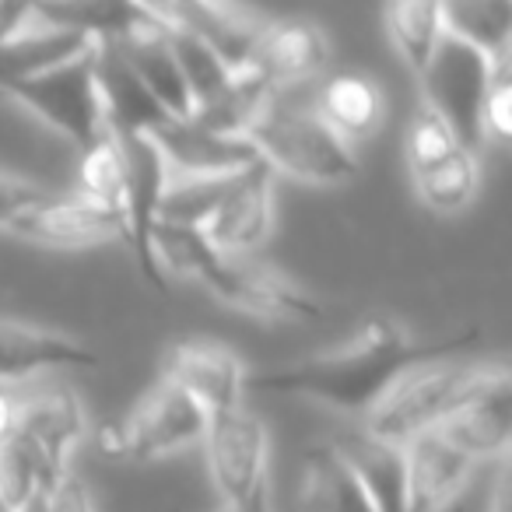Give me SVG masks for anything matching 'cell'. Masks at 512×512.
Here are the masks:
<instances>
[{
	"label": "cell",
	"instance_id": "cell-1",
	"mask_svg": "<svg viewBox=\"0 0 512 512\" xmlns=\"http://www.w3.org/2000/svg\"><path fill=\"white\" fill-rule=\"evenodd\" d=\"M474 344L477 330L449 334L439 341H414L390 316H372L341 348L285 365V369L256 372V376H246V386L264 393H285V397H306L344 414H369L400 376H407L418 365L456 358Z\"/></svg>",
	"mask_w": 512,
	"mask_h": 512
},
{
	"label": "cell",
	"instance_id": "cell-2",
	"mask_svg": "<svg viewBox=\"0 0 512 512\" xmlns=\"http://www.w3.org/2000/svg\"><path fill=\"white\" fill-rule=\"evenodd\" d=\"M491 365H463L453 358L428 362L400 376L365 414V432L393 446H404L414 435L432 432L453 414V407L488 376Z\"/></svg>",
	"mask_w": 512,
	"mask_h": 512
},
{
	"label": "cell",
	"instance_id": "cell-3",
	"mask_svg": "<svg viewBox=\"0 0 512 512\" xmlns=\"http://www.w3.org/2000/svg\"><path fill=\"white\" fill-rule=\"evenodd\" d=\"M246 137L274 172L306 183H348L358 176L355 151L316 116V109H285L271 102Z\"/></svg>",
	"mask_w": 512,
	"mask_h": 512
},
{
	"label": "cell",
	"instance_id": "cell-4",
	"mask_svg": "<svg viewBox=\"0 0 512 512\" xmlns=\"http://www.w3.org/2000/svg\"><path fill=\"white\" fill-rule=\"evenodd\" d=\"M498 60L488 53L474 50V46L460 43L453 36H442L435 46L432 60L425 64L421 78V92H425V106L439 116L456 137L463 151L474 155V148L484 137V99H488L491 78H495Z\"/></svg>",
	"mask_w": 512,
	"mask_h": 512
},
{
	"label": "cell",
	"instance_id": "cell-5",
	"mask_svg": "<svg viewBox=\"0 0 512 512\" xmlns=\"http://www.w3.org/2000/svg\"><path fill=\"white\" fill-rule=\"evenodd\" d=\"M207 432V414L176 383L162 379L134 411L99 432L102 453L116 460H158L200 442Z\"/></svg>",
	"mask_w": 512,
	"mask_h": 512
},
{
	"label": "cell",
	"instance_id": "cell-6",
	"mask_svg": "<svg viewBox=\"0 0 512 512\" xmlns=\"http://www.w3.org/2000/svg\"><path fill=\"white\" fill-rule=\"evenodd\" d=\"M0 95L22 102L25 109H32L53 130L71 137L81 151H88L106 134L99 88H95V71H92V50L53 67V71L36 74V78L11 81V85L0 88Z\"/></svg>",
	"mask_w": 512,
	"mask_h": 512
},
{
	"label": "cell",
	"instance_id": "cell-7",
	"mask_svg": "<svg viewBox=\"0 0 512 512\" xmlns=\"http://www.w3.org/2000/svg\"><path fill=\"white\" fill-rule=\"evenodd\" d=\"M120 144L123 158V193H120V214H123V242L134 253V264L141 278L151 288L165 292V271L158 267L151 253V232L158 221V204H162L165 183H169V165H165L158 144L148 134H113Z\"/></svg>",
	"mask_w": 512,
	"mask_h": 512
},
{
	"label": "cell",
	"instance_id": "cell-8",
	"mask_svg": "<svg viewBox=\"0 0 512 512\" xmlns=\"http://www.w3.org/2000/svg\"><path fill=\"white\" fill-rule=\"evenodd\" d=\"M193 278L204 281L207 292L218 295L225 306L239 309V313H249V316H260V320H271V323L323 320L320 302L309 299L302 288H295L292 281H285L281 274L249 264L242 256H225L214 249Z\"/></svg>",
	"mask_w": 512,
	"mask_h": 512
},
{
	"label": "cell",
	"instance_id": "cell-9",
	"mask_svg": "<svg viewBox=\"0 0 512 512\" xmlns=\"http://www.w3.org/2000/svg\"><path fill=\"white\" fill-rule=\"evenodd\" d=\"M200 442H204L211 481L225 505H239L260 488H267L271 442H267L264 421L249 414L246 407L207 418V432Z\"/></svg>",
	"mask_w": 512,
	"mask_h": 512
},
{
	"label": "cell",
	"instance_id": "cell-10",
	"mask_svg": "<svg viewBox=\"0 0 512 512\" xmlns=\"http://www.w3.org/2000/svg\"><path fill=\"white\" fill-rule=\"evenodd\" d=\"M435 432L474 463L505 460L512 439V383L505 365H491L488 376L453 407Z\"/></svg>",
	"mask_w": 512,
	"mask_h": 512
},
{
	"label": "cell",
	"instance_id": "cell-11",
	"mask_svg": "<svg viewBox=\"0 0 512 512\" xmlns=\"http://www.w3.org/2000/svg\"><path fill=\"white\" fill-rule=\"evenodd\" d=\"M158 29H176L207 43L232 71H242L253 57L264 22L242 15L232 4L211 0H137Z\"/></svg>",
	"mask_w": 512,
	"mask_h": 512
},
{
	"label": "cell",
	"instance_id": "cell-12",
	"mask_svg": "<svg viewBox=\"0 0 512 512\" xmlns=\"http://www.w3.org/2000/svg\"><path fill=\"white\" fill-rule=\"evenodd\" d=\"M11 232L25 235L32 242H43V246L81 249L92 246V242L123 239V218L116 207L95 204V200L81 197V193L60 197V193L50 190L36 207H29L11 225Z\"/></svg>",
	"mask_w": 512,
	"mask_h": 512
},
{
	"label": "cell",
	"instance_id": "cell-13",
	"mask_svg": "<svg viewBox=\"0 0 512 512\" xmlns=\"http://www.w3.org/2000/svg\"><path fill=\"white\" fill-rule=\"evenodd\" d=\"M271 214H274V169L260 158V162L246 165L221 200V207L211 214L204 225V235L211 246L225 256H242L256 249L271 232Z\"/></svg>",
	"mask_w": 512,
	"mask_h": 512
},
{
	"label": "cell",
	"instance_id": "cell-14",
	"mask_svg": "<svg viewBox=\"0 0 512 512\" xmlns=\"http://www.w3.org/2000/svg\"><path fill=\"white\" fill-rule=\"evenodd\" d=\"M148 137L162 151L169 176L172 172L176 176H221V172H239L246 165L260 162L249 137L214 134L190 116H169Z\"/></svg>",
	"mask_w": 512,
	"mask_h": 512
},
{
	"label": "cell",
	"instance_id": "cell-15",
	"mask_svg": "<svg viewBox=\"0 0 512 512\" xmlns=\"http://www.w3.org/2000/svg\"><path fill=\"white\" fill-rule=\"evenodd\" d=\"M92 71L109 134H151V130H158L169 120L162 102L130 71V64L116 50L113 39L92 43Z\"/></svg>",
	"mask_w": 512,
	"mask_h": 512
},
{
	"label": "cell",
	"instance_id": "cell-16",
	"mask_svg": "<svg viewBox=\"0 0 512 512\" xmlns=\"http://www.w3.org/2000/svg\"><path fill=\"white\" fill-rule=\"evenodd\" d=\"M169 383H176L186 397H193L204 407L207 418L228 414L242 407V390H246V372L242 362L228 348L211 341H186L169 355Z\"/></svg>",
	"mask_w": 512,
	"mask_h": 512
},
{
	"label": "cell",
	"instance_id": "cell-17",
	"mask_svg": "<svg viewBox=\"0 0 512 512\" xmlns=\"http://www.w3.org/2000/svg\"><path fill=\"white\" fill-rule=\"evenodd\" d=\"M85 428V407H81L78 393L67 386H50V390L18 397L15 432L25 442H32V449L43 456L53 474L67 470V453L81 442Z\"/></svg>",
	"mask_w": 512,
	"mask_h": 512
},
{
	"label": "cell",
	"instance_id": "cell-18",
	"mask_svg": "<svg viewBox=\"0 0 512 512\" xmlns=\"http://www.w3.org/2000/svg\"><path fill=\"white\" fill-rule=\"evenodd\" d=\"M474 460L449 446L439 432H421L404 442L407 512H442L470 481Z\"/></svg>",
	"mask_w": 512,
	"mask_h": 512
},
{
	"label": "cell",
	"instance_id": "cell-19",
	"mask_svg": "<svg viewBox=\"0 0 512 512\" xmlns=\"http://www.w3.org/2000/svg\"><path fill=\"white\" fill-rule=\"evenodd\" d=\"M95 365H99V355L74 337L29 327V323L0 320V386L22 383L39 372L95 369Z\"/></svg>",
	"mask_w": 512,
	"mask_h": 512
},
{
	"label": "cell",
	"instance_id": "cell-20",
	"mask_svg": "<svg viewBox=\"0 0 512 512\" xmlns=\"http://www.w3.org/2000/svg\"><path fill=\"white\" fill-rule=\"evenodd\" d=\"M330 60V43L316 25L309 22H278L264 25L260 43L249 57V71H256L274 92L288 85L309 81L313 74L323 71Z\"/></svg>",
	"mask_w": 512,
	"mask_h": 512
},
{
	"label": "cell",
	"instance_id": "cell-21",
	"mask_svg": "<svg viewBox=\"0 0 512 512\" xmlns=\"http://www.w3.org/2000/svg\"><path fill=\"white\" fill-rule=\"evenodd\" d=\"M334 449L355 470L358 484L372 502V512H407L404 446L383 442L362 428V432L337 435Z\"/></svg>",
	"mask_w": 512,
	"mask_h": 512
},
{
	"label": "cell",
	"instance_id": "cell-22",
	"mask_svg": "<svg viewBox=\"0 0 512 512\" xmlns=\"http://www.w3.org/2000/svg\"><path fill=\"white\" fill-rule=\"evenodd\" d=\"M32 15L43 25L78 32L92 43L120 39L155 25L137 0H36Z\"/></svg>",
	"mask_w": 512,
	"mask_h": 512
},
{
	"label": "cell",
	"instance_id": "cell-23",
	"mask_svg": "<svg viewBox=\"0 0 512 512\" xmlns=\"http://www.w3.org/2000/svg\"><path fill=\"white\" fill-rule=\"evenodd\" d=\"M116 50L123 53V60L130 64V71L141 78V85L162 102V109L169 116H190L193 99L190 88L183 81V71H179L176 57H172L169 43L158 32V25L141 32H130V36L113 39Z\"/></svg>",
	"mask_w": 512,
	"mask_h": 512
},
{
	"label": "cell",
	"instance_id": "cell-24",
	"mask_svg": "<svg viewBox=\"0 0 512 512\" xmlns=\"http://www.w3.org/2000/svg\"><path fill=\"white\" fill-rule=\"evenodd\" d=\"M299 502L302 512H372L369 495L358 484L355 470L334 449V442L306 453Z\"/></svg>",
	"mask_w": 512,
	"mask_h": 512
},
{
	"label": "cell",
	"instance_id": "cell-25",
	"mask_svg": "<svg viewBox=\"0 0 512 512\" xmlns=\"http://www.w3.org/2000/svg\"><path fill=\"white\" fill-rule=\"evenodd\" d=\"M274 95L278 92H274L260 74L249 71V67H242V71H232L228 85L221 88L214 99L193 106L190 120H197L200 127L214 130V134L246 137L249 127L260 120V113L274 102Z\"/></svg>",
	"mask_w": 512,
	"mask_h": 512
},
{
	"label": "cell",
	"instance_id": "cell-26",
	"mask_svg": "<svg viewBox=\"0 0 512 512\" xmlns=\"http://www.w3.org/2000/svg\"><path fill=\"white\" fill-rule=\"evenodd\" d=\"M85 50H92V39L67 29H53V25H43L36 32H18L15 39L0 46V88L53 71V67L81 57Z\"/></svg>",
	"mask_w": 512,
	"mask_h": 512
},
{
	"label": "cell",
	"instance_id": "cell-27",
	"mask_svg": "<svg viewBox=\"0 0 512 512\" xmlns=\"http://www.w3.org/2000/svg\"><path fill=\"white\" fill-rule=\"evenodd\" d=\"M446 36L505 60L512 39V0H442Z\"/></svg>",
	"mask_w": 512,
	"mask_h": 512
},
{
	"label": "cell",
	"instance_id": "cell-28",
	"mask_svg": "<svg viewBox=\"0 0 512 512\" xmlns=\"http://www.w3.org/2000/svg\"><path fill=\"white\" fill-rule=\"evenodd\" d=\"M316 116L334 130L341 141L369 137L383 120V95L369 78H334L323 85Z\"/></svg>",
	"mask_w": 512,
	"mask_h": 512
},
{
	"label": "cell",
	"instance_id": "cell-29",
	"mask_svg": "<svg viewBox=\"0 0 512 512\" xmlns=\"http://www.w3.org/2000/svg\"><path fill=\"white\" fill-rule=\"evenodd\" d=\"M386 32L414 74L425 71L442 43V0H386Z\"/></svg>",
	"mask_w": 512,
	"mask_h": 512
},
{
	"label": "cell",
	"instance_id": "cell-30",
	"mask_svg": "<svg viewBox=\"0 0 512 512\" xmlns=\"http://www.w3.org/2000/svg\"><path fill=\"white\" fill-rule=\"evenodd\" d=\"M239 172H221V176H169L162 204H158V221L204 228L211 221V214L221 207V200L228 197V190L235 186Z\"/></svg>",
	"mask_w": 512,
	"mask_h": 512
},
{
	"label": "cell",
	"instance_id": "cell-31",
	"mask_svg": "<svg viewBox=\"0 0 512 512\" xmlns=\"http://www.w3.org/2000/svg\"><path fill=\"white\" fill-rule=\"evenodd\" d=\"M57 477L60 474H53L43 456L32 449V442H25L18 432L0 439V505L4 509L18 512L36 491H43Z\"/></svg>",
	"mask_w": 512,
	"mask_h": 512
},
{
	"label": "cell",
	"instance_id": "cell-32",
	"mask_svg": "<svg viewBox=\"0 0 512 512\" xmlns=\"http://www.w3.org/2000/svg\"><path fill=\"white\" fill-rule=\"evenodd\" d=\"M158 32L165 36V43H169L179 71H183V81H186V88H190L193 106L214 99V95L228 85L232 67H228L225 60L211 50V46L200 43V39H193V36H186V32H176V29H158Z\"/></svg>",
	"mask_w": 512,
	"mask_h": 512
},
{
	"label": "cell",
	"instance_id": "cell-33",
	"mask_svg": "<svg viewBox=\"0 0 512 512\" xmlns=\"http://www.w3.org/2000/svg\"><path fill=\"white\" fill-rule=\"evenodd\" d=\"M414 186H418V197L425 207L439 214H453L460 207L470 204L477 190V165L470 151H453L446 162H439L435 169L414 176Z\"/></svg>",
	"mask_w": 512,
	"mask_h": 512
},
{
	"label": "cell",
	"instance_id": "cell-34",
	"mask_svg": "<svg viewBox=\"0 0 512 512\" xmlns=\"http://www.w3.org/2000/svg\"><path fill=\"white\" fill-rule=\"evenodd\" d=\"M78 193L95 204H106L120 211V193H123V158L116 137L102 134L88 151H81V172H78ZM123 218V214H120Z\"/></svg>",
	"mask_w": 512,
	"mask_h": 512
},
{
	"label": "cell",
	"instance_id": "cell-35",
	"mask_svg": "<svg viewBox=\"0 0 512 512\" xmlns=\"http://www.w3.org/2000/svg\"><path fill=\"white\" fill-rule=\"evenodd\" d=\"M453 151H460V144L449 134V127L432 109L421 106L418 113L411 116L407 134H404V158H407V165H411V176H421V172L435 169V165L446 162Z\"/></svg>",
	"mask_w": 512,
	"mask_h": 512
},
{
	"label": "cell",
	"instance_id": "cell-36",
	"mask_svg": "<svg viewBox=\"0 0 512 512\" xmlns=\"http://www.w3.org/2000/svg\"><path fill=\"white\" fill-rule=\"evenodd\" d=\"M484 134L505 141L512 130V88H509V74H505V60H498L495 78H491L488 99H484Z\"/></svg>",
	"mask_w": 512,
	"mask_h": 512
},
{
	"label": "cell",
	"instance_id": "cell-37",
	"mask_svg": "<svg viewBox=\"0 0 512 512\" xmlns=\"http://www.w3.org/2000/svg\"><path fill=\"white\" fill-rule=\"evenodd\" d=\"M46 186L32 183V179L11 176V172H0V225L11 228L22 218L29 207H36L46 197Z\"/></svg>",
	"mask_w": 512,
	"mask_h": 512
},
{
	"label": "cell",
	"instance_id": "cell-38",
	"mask_svg": "<svg viewBox=\"0 0 512 512\" xmlns=\"http://www.w3.org/2000/svg\"><path fill=\"white\" fill-rule=\"evenodd\" d=\"M46 512H95L92 495L74 474H60L53 484H46Z\"/></svg>",
	"mask_w": 512,
	"mask_h": 512
},
{
	"label": "cell",
	"instance_id": "cell-39",
	"mask_svg": "<svg viewBox=\"0 0 512 512\" xmlns=\"http://www.w3.org/2000/svg\"><path fill=\"white\" fill-rule=\"evenodd\" d=\"M32 4L36 0H0V46L22 32V25L32 18Z\"/></svg>",
	"mask_w": 512,
	"mask_h": 512
},
{
	"label": "cell",
	"instance_id": "cell-40",
	"mask_svg": "<svg viewBox=\"0 0 512 512\" xmlns=\"http://www.w3.org/2000/svg\"><path fill=\"white\" fill-rule=\"evenodd\" d=\"M221 512H271V484L260 488L256 495H249L239 505H221Z\"/></svg>",
	"mask_w": 512,
	"mask_h": 512
},
{
	"label": "cell",
	"instance_id": "cell-41",
	"mask_svg": "<svg viewBox=\"0 0 512 512\" xmlns=\"http://www.w3.org/2000/svg\"><path fill=\"white\" fill-rule=\"evenodd\" d=\"M15 411H18V397H11L4 386H0V439H8L15 432Z\"/></svg>",
	"mask_w": 512,
	"mask_h": 512
},
{
	"label": "cell",
	"instance_id": "cell-42",
	"mask_svg": "<svg viewBox=\"0 0 512 512\" xmlns=\"http://www.w3.org/2000/svg\"><path fill=\"white\" fill-rule=\"evenodd\" d=\"M488 512H509V470L502 467L495 481V491H491V502H488Z\"/></svg>",
	"mask_w": 512,
	"mask_h": 512
},
{
	"label": "cell",
	"instance_id": "cell-43",
	"mask_svg": "<svg viewBox=\"0 0 512 512\" xmlns=\"http://www.w3.org/2000/svg\"><path fill=\"white\" fill-rule=\"evenodd\" d=\"M211 4H228V0H211Z\"/></svg>",
	"mask_w": 512,
	"mask_h": 512
},
{
	"label": "cell",
	"instance_id": "cell-44",
	"mask_svg": "<svg viewBox=\"0 0 512 512\" xmlns=\"http://www.w3.org/2000/svg\"><path fill=\"white\" fill-rule=\"evenodd\" d=\"M0 512H11V509H4V505H0Z\"/></svg>",
	"mask_w": 512,
	"mask_h": 512
}]
</instances>
